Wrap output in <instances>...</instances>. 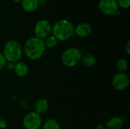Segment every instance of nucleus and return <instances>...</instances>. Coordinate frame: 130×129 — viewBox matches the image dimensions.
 Instances as JSON below:
<instances>
[{"label":"nucleus","mask_w":130,"mask_h":129,"mask_svg":"<svg viewBox=\"0 0 130 129\" xmlns=\"http://www.w3.org/2000/svg\"><path fill=\"white\" fill-rule=\"evenodd\" d=\"M13 2H16V3H19V2H22V0H12Z\"/></svg>","instance_id":"nucleus-23"},{"label":"nucleus","mask_w":130,"mask_h":129,"mask_svg":"<svg viewBox=\"0 0 130 129\" xmlns=\"http://www.w3.org/2000/svg\"><path fill=\"white\" fill-rule=\"evenodd\" d=\"M14 63L7 62L6 65H5V68L6 69H8V70H14Z\"/></svg>","instance_id":"nucleus-21"},{"label":"nucleus","mask_w":130,"mask_h":129,"mask_svg":"<svg viewBox=\"0 0 130 129\" xmlns=\"http://www.w3.org/2000/svg\"><path fill=\"white\" fill-rule=\"evenodd\" d=\"M46 47L43 41L36 36L30 37L24 43L23 51L26 56L30 60H38L45 53Z\"/></svg>","instance_id":"nucleus-1"},{"label":"nucleus","mask_w":130,"mask_h":129,"mask_svg":"<svg viewBox=\"0 0 130 129\" xmlns=\"http://www.w3.org/2000/svg\"><path fill=\"white\" fill-rule=\"evenodd\" d=\"M81 62L86 67H92L96 63V58L91 53H86L82 55Z\"/></svg>","instance_id":"nucleus-14"},{"label":"nucleus","mask_w":130,"mask_h":129,"mask_svg":"<svg viewBox=\"0 0 130 129\" xmlns=\"http://www.w3.org/2000/svg\"><path fill=\"white\" fill-rule=\"evenodd\" d=\"M43 44L46 48H53L58 43L57 39L53 35L48 36L44 40H43Z\"/></svg>","instance_id":"nucleus-15"},{"label":"nucleus","mask_w":130,"mask_h":129,"mask_svg":"<svg viewBox=\"0 0 130 129\" xmlns=\"http://www.w3.org/2000/svg\"><path fill=\"white\" fill-rule=\"evenodd\" d=\"M21 7L24 11L31 13L38 8L39 2L38 0H22Z\"/></svg>","instance_id":"nucleus-12"},{"label":"nucleus","mask_w":130,"mask_h":129,"mask_svg":"<svg viewBox=\"0 0 130 129\" xmlns=\"http://www.w3.org/2000/svg\"><path fill=\"white\" fill-rule=\"evenodd\" d=\"M14 71L17 76L22 78L27 75V73L29 71V68L25 62L19 61V62L14 63Z\"/></svg>","instance_id":"nucleus-10"},{"label":"nucleus","mask_w":130,"mask_h":129,"mask_svg":"<svg viewBox=\"0 0 130 129\" xmlns=\"http://www.w3.org/2000/svg\"><path fill=\"white\" fill-rule=\"evenodd\" d=\"M117 68L119 72H126L128 69V62L126 59H120L117 62Z\"/></svg>","instance_id":"nucleus-17"},{"label":"nucleus","mask_w":130,"mask_h":129,"mask_svg":"<svg viewBox=\"0 0 130 129\" xmlns=\"http://www.w3.org/2000/svg\"><path fill=\"white\" fill-rule=\"evenodd\" d=\"M92 32V28L91 25L88 23H81L78 24L74 30L75 35L79 37H88Z\"/></svg>","instance_id":"nucleus-9"},{"label":"nucleus","mask_w":130,"mask_h":129,"mask_svg":"<svg viewBox=\"0 0 130 129\" xmlns=\"http://www.w3.org/2000/svg\"><path fill=\"white\" fill-rule=\"evenodd\" d=\"M126 54L128 56L130 55V41L129 40L127 43H126Z\"/></svg>","instance_id":"nucleus-22"},{"label":"nucleus","mask_w":130,"mask_h":129,"mask_svg":"<svg viewBox=\"0 0 130 129\" xmlns=\"http://www.w3.org/2000/svg\"><path fill=\"white\" fill-rule=\"evenodd\" d=\"M104 129H107V128H104Z\"/></svg>","instance_id":"nucleus-24"},{"label":"nucleus","mask_w":130,"mask_h":129,"mask_svg":"<svg viewBox=\"0 0 130 129\" xmlns=\"http://www.w3.org/2000/svg\"><path fill=\"white\" fill-rule=\"evenodd\" d=\"M42 125V118L34 111L27 113L23 119V126L25 129H40Z\"/></svg>","instance_id":"nucleus-5"},{"label":"nucleus","mask_w":130,"mask_h":129,"mask_svg":"<svg viewBox=\"0 0 130 129\" xmlns=\"http://www.w3.org/2000/svg\"><path fill=\"white\" fill-rule=\"evenodd\" d=\"M74 30L73 24L66 19L59 20L52 26V33L58 41H66L72 38L75 35Z\"/></svg>","instance_id":"nucleus-2"},{"label":"nucleus","mask_w":130,"mask_h":129,"mask_svg":"<svg viewBox=\"0 0 130 129\" xmlns=\"http://www.w3.org/2000/svg\"><path fill=\"white\" fill-rule=\"evenodd\" d=\"M7 122L4 119H2L0 118V129H5L7 128Z\"/></svg>","instance_id":"nucleus-20"},{"label":"nucleus","mask_w":130,"mask_h":129,"mask_svg":"<svg viewBox=\"0 0 130 129\" xmlns=\"http://www.w3.org/2000/svg\"><path fill=\"white\" fill-rule=\"evenodd\" d=\"M49 106H50L49 103L46 99H43V98L39 99L34 103V112L40 115L45 113L48 110Z\"/></svg>","instance_id":"nucleus-11"},{"label":"nucleus","mask_w":130,"mask_h":129,"mask_svg":"<svg viewBox=\"0 0 130 129\" xmlns=\"http://www.w3.org/2000/svg\"><path fill=\"white\" fill-rule=\"evenodd\" d=\"M34 33L35 36L44 40L48 36L51 35L52 33V25L50 23L44 19L40 20L37 22L35 27H34Z\"/></svg>","instance_id":"nucleus-6"},{"label":"nucleus","mask_w":130,"mask_h":129,"mask_svg":"<svg viewBox=\"0 0 130 129\" xmlns=\"http://www.w3.org/2000/svg\"><path fill=\"white\" fill-rule=\"evenodd\" d=\"M2 54L7 62L14 64L21 61L23 54V48L21 43L17 40H9L5 44Z\"/></svg>","instance_id":"nucleus-3"},{"label":"nucleus","mask_w":130,"mask_h":129,"mask_svg":"<svg viewBox=\"0 0 130 129\" xmlns=\"http://www.w3.org/2000/svg\"><path fill=\"white\" fill-rule=\"evenodd\" d=\"M43 129H61L59 124L55 119H47L43 125Z\"/></svg>","instance_id":"nucleus-16"},{"label":"nucleus","mask_w":130,"mask_h":129,"mask_svg":"<svg viewBox=\"0 0 130 129\" xmlns=\"http://www.w3.org/2000/svg\"><path fill=\"white\" fill-rule=\"evenodd\" d=\"M6 63H7V61L5 59L3 54L0 52V70H2L3 68H5Z\"/></svg>","instance_id":"nucleus-19"},{"label":"nucleus","mask_w":130,"mask_h":129,"mask_svg":"<svg viewBox=\"0 0 130 129\" xmlns=\"http://www.w3.org/2000/svg\"><path fill=\"white\" fill-rule=\"evenodd\" d=\"M119 8H128L130 5V0H117Z\"/></svg>","instance_id":"nucleus-18"},{"label":"nucleus","mask_w":130,"mask_h":129,"mask_svg":"<svg viewBox=\"0 0 130 129\" xmlns=\"http://www.w3.org/2000/svg\"><path fill=\"white\" fill-rule=\"evenodd\" d=\"M123 119L118 116H114L110 119L107 123V129H121L123 127Z\"/></svg>","instance_id":"nucleus-13"},{"label":"nucleus","mask_w":130,"mask_h":129,"mask_svg":"<svg viewBox=\"0 0 130 129\" xmlns=\"http://www.w3.org/2000/svg\"><path fill=\"white\" fill-rule=\"evenodd\" d=\"M130 79L126 72H118L112 79V85L117 90L122 91L126 90L129 85Z\"/></svg>","instance_id":"nucleus-7"},{"label":"nucleus","mask_w":130,"mask_h":129,"mask_svg":"<svg viewBox=\"0 0 130 129\" xmlns=\"http://www.w3.org/2000/svg\"><path fill=\"white\" fill-rule=\"evenodd\" d=\"M82 57V53L79 49L76 47H70L63 52L61 57V61L66 67L72 68L81 62Z\"/></svg>","instance_id":"nucleus-4"},{"label":"nucleus","mask_w":130,"mask_h":129,"mask_svg":"<svg viewBox=\"0 0 130 129\" xmlns=\"http://www.w3.org/2000/svg\"><path fill=\"white\" fill-rule=\"evenodd\" d=\"M98 8L105 15L116 14L119 11L117 0H101L98 3Z\"/></svg>","instance_id":"nucleus-8"}]
</instances>
